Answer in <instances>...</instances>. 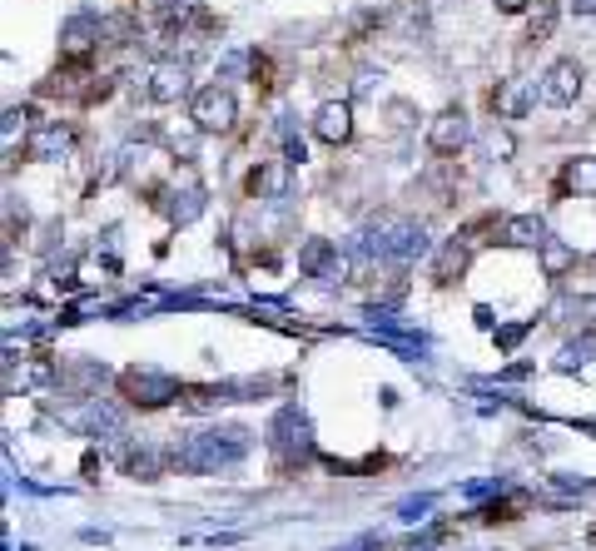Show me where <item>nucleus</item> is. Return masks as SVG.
Masks as SVG:
<instances>
[{"instance_id":"nucleus-1","label":"nucleus","mask_w":596,"mask_h":551,"mask_svg":"<svg viewBox=\"0 0 596 551\" xmlns=\"http://www.w3.org/2000/svg\"><path fill=\"white\" fill-rule=\"evenodd\" d=\"M244 452H249V432H244V427H209V432L184 437V447H174L169 457H174L184 472H219V467L239 462Z\"/></svg>"},{"instance_id":"nucleus-2","label":"nucleus","mask_w":596,"mask_h":551,"mask_svg":"<svg viewBox=\"0 0 596 551\" xmlns=\"http://www.w3.org/2000/svg\"><path fill=\"white\" fill-rule=\"evenodd\" d=\"M189 120H194L199 135H224V130H234L239 105H234V95H229L224 85H204V90H194V100H189Z\"/></svg>"},{"instance_id":"nucleus-3","label":"nucleus","mask_w":596,"mask_h":551,"mask_svg":"<svg viewBox=\"0 0 596 551\" xmlns=\"http://www.w3.org/2000/svg\"><path fill=\"white\" fill-rule=\"evenodd\" d=\"M269 442H274V452H279L284 462H294V457H308V452H313V432H308V417H303L298 403L279 408L274 427H269Z\"/></svg>"},{"instance_id":"nucleus-4","label":"nucleus","mask_w":596,"mask_h":551,"mask_svg":"<svg viewBox=\"0 0 596 551\" xmlns=\"http://www.w3.org/2000/svg\"><path fill=\"white\" fill-rule=\"evenodd\" d=\"M120 383H125L130 403H140V408H159V403L179 398V383L169 373H159V368H130Z\"/></svg>"},{"instance_id":"nucleus-5","label":"nucleus","mask_w":596,"mask_h":551,"mask_svg":"<svg viewBox=\"0 0 596 551\" xmlns=\"http://www.w3.org/2000/svg\"><path fill=\"white\" fill-rule=\"evenodd\" d=\"M149 100L154 105H179V100H194V85H189V65H179V60H159L154 70H149Z\"/></svg>"},{"instance_id":"nucleus-6","label":"nucleus","mask_w":596,"mask_h":551,"mask_svg":"<svg viewBox=\"0 0 596 551\" xmlns=\"http://www.w3.org/2000/svg\"><path fill=\"white\" fill-rule=\"evenodd\" d=\"M582 65L577 60H557L547 75H542V105H552V110H567V105H577V95H582Z\"/></svg>"},{"instance_id":"nucleus-7","label":"nucleus","mask_w":596,"mask_h":551,"mask_svg":"<svg viewBox=\"0 0 596 551\" xmlns=\"http://www.w3.org/2000/svg\"><path fill=\"white\" fill-rule=\"evenodd\" d=\"M313 135L323 144H348L353 139V105L348 100H323L313 115Z\"/></svg>"},{"instance_id":"nucleus-8","label":"nucleus","mask_w":596,"mask_h":551,"mask_svg":"<svg viewBox=\"0 0 596 551\" xmlns=\"http://www.w3.org/2000/svg\"><path fill=\"white\" fill-rule=\"evenodd\" d=\"M30 159H40V164H55V159H70V149H75V130L70 125H40L35 135H30Z\"/></svg>"},{"instance_id":"nucleus-9","label":"nucleus","mask_w":596,"mask_h":551,"mask_svg":"<svg viewBox=\"0 0 596 551\" xmlns=\"http://www.w3.org/2000/svg\"><path fill=\"white\" fill-rule=\"evenodd\" d=\"M537 100H542V85L537 80H502V90L492 95V105H497L502 120H522Z\"/></svg>"},{"instance_id":"nucleus-10","label":"nucleus","mask_w":596,"mask_h":551,"mask_svg":"<svg viewBox=\"0 0 596 551\" xmlns=\"http://www.w3.org/2000/svg\"><path fill=\"white\" fill-rule=\"evenodd\" d=\"M467 139H472V125H467L462 110H443V115L428 125V144H433L438 154H457Z\"/></svg>"},{"instance_id":"nucleus-11","label":"nucleus","mask_w":596,"mask_h":551,"mask_svg":"<svg viewBox=\"0 0 596 551\" xmlns=\"http://www.w3.org/2000/svg\"><path fill=\"white\" fill-rule=\"evenodd\" d=\"M204 204H209L204 184H184V189H169V194H164V214H169V224H194V219L204 214Z\"/></svg>"},{"instance_id":"nucleus-12","label":"nucleus","mask_w":596,"mask_h":551,"mask_svg":"<svg viewBox=\"0 0 596 551\" xmlns=\"http://www.w3.org/2000/svg\"><path fill=\"white\" fill-rule=\"evenodd\" d=\"M95 40H100V20H90V15H75V20H65V30H60V50H65L70 60L90 55Z\"/></svg>"},{"instance_id":"nucleus-13","label":"nucleus","mask_w":596,"mask_h":551,"mask_svg":"<svg viewBox=\"0 0 596 551\" xmlns=\"http://www.w3.org/2000/svg\"><path fill=\"white\" fill-rule=\"evenodd\" d=\"M502 239H507L512 249H542L552 234H547V224H542L537 214H517V219L502 224Z\"/></svg>"},{"instance_id":"nucleus-14","label":"nucleus","mask_w":596,"mask_h":551,"mask_svg":"<svg viewBox=\"0 0 596 551\" xmlns=\"http://www.w3.org/2000/svg\"><path fill=\"white\" fill-rule=\"evenodd\" d=\"M80 427H85L90 437L110 442V437H120V432H125V417L115 413V408H100V403H90V408L80 413Z\"/></svg>"},{"instance_id":"nucleus-15","label":"nucleus","mask_w":596,"mask_h":551,"mask_svg":"<svg viewBox=\"0 0 596 551\" xmlns=\"http://www.w3.org/2000/svg\"><path fill=\"white\" fill-rule=\"evenodd\" d=\"M50 383H55V368H50V363H25V368H10V373H5V388H10V393H15V388H20V393L50 388Z\"/></svg>"},{"instance_id":"nucleus-16","label":"nucleus","mask_w":596,"mask_h":551,"mask_svg":"<svg viewBox=\"0 0 596 551\" xmlns=\"http://www.w3.org/2000/svg\"><path fill=\"white\" fill-rule=\"evenodd\" d=\"M149 15H154L164 30H184V25L199 15V5H194V0H154V10H149Z\"/></svg>"},{"instance_id":"nucleus-17","label":"nucleus","mask_w":596,"mask_h":551,"mask_svg":"<svg viewBox=\"0 0 596 551\" xmlns=\"http://www.w3.org/2000/svg\"><path fill=\"white\" fill-rule=\"evenodd\" d=\"M572 264H577V249H572L567 239H547V244H542V269H547V278H562Z\"/></svg>"},{"instance_id":"nucleus-18","label":"nucleus","mask_w":596,"mask_h":551,"mask_svg":"<svg viewBox=\"0 0 596 551\" xmlns=\"http://www.w3.org/2000/svg\"><path fill=\"white\" fill-rule=\"evenodd\" d=\"M552 30H557V0H537V10H532V20H527V40H552Z\"/></svg>"},{"instance_id":"nucleus-19","label":"nucleus","mask_w":596,"mask_h":551,"mask_svg":"<svg viewBox=\"0 0 596 551\" xmlns=\"http://www.w3.org/2000/svg\"><path fill=\"white\" fill-rule=\"evenodd\" d=\"M125 467H130L135 477H145V482H154V477L164 472V452H154V447H130Z\"/></svg>"},{"instance_id":"nucleus-20","label":"nucleus","mask_w":596,"mask_h":551,"mask_svg":"<svg viewBox=\"0 0 596 551\" xmlns=\"http://www.w3.org/2000/svg\"><path fill=\"white\" fill-rule=\"evenodd\" d=\"M567 189H577V194H596V159L592 154H582V159L567 164Z\"/></svg>"},{"instance_id":"nucleus-21","label":"nucleus","mask_w":596,"mask_h":551,"mask_svg":"<svg viewBox=\"0 0 596 551\" xmlns=\"http://www.w3.org/2000/svg\"><path fill=\"white\" fill-rule=\"evenodd\" d=\"M477 144H482V154H487V159H512V154H517L512 135H507V130H497V125H492L487 135L477 139Z\"/></svg>"},{"instance_id":"nucleus-22","label":"nucleus","mask_w":596,"mask_h":551,"mask_svg":"<svg viewBox=\"0 0 596 551\" xmlns=\"http://www.w3.org/2000/svg\"><path fill=\"white\" fill-rule=\"evenodd\" d=\"M587 353H596V338H582V343H567V348H562V358H557V368H562V373H572L577 363H587Z\"/></svg>"},{"instance_id":"nucleus-23","label":"nucleus","mask_w":596,"mask_h":551,"mask_svg":"<svg viewBox=\"0 0 596 551\" xmlns=\"http://www.w3.org/2000/svg\"><path fill=\"white\" fill-rule=\"evenodd\" d=\"M462 264H467V249L462 244H447L443 254H438V278H452V274H462Z\"/></svg>"},{"instance_id":"nucleus-24","label":"nucleus","mask_w":596,"mask_h":551,"mask_svg":"<svg viewBox=\"0 0 596 551\" xmlns=\"http://www.w3.org/2000/svg\"><path fill=\"white\" fill-rule=\"evenodd\" d=\"M25 120H30L25 110H5V125H0V139H5V149H15V139H20L25 130H30Z\"/></svg>"},{"instance_id":"nucleus-25","label":"nucleus","mask_w":596,"mask_h":551,"mask_svg":"<svg viewBox=\"0 0 596 551\" xmlns=\"http://www.w3.org/2000/svg\"><path fill=\"white\" fill-rule=\"evenodd\" d=\"M244 65H249V50H224V55H219V75H224V80H239Z\"/></svg>"},{"instance_id":"nucleus-26","label":"nucleus","mask_w":596,"mask_h":551,"mask_svg":"<svg viewBox=\"0 0 596 551\" xmlns=\"http://www.w3.org/2000/svg\"><path fill=\"white\" fill-rule=\"evenodd\" d=\"M428 507H433V497H413V502H403V507H398V517H403V522H423V512H428Z\"/></svg>"},{"instance_id":"nucleus-27","label":"nucleus","mask_w":596,"mask_h":551,"mask_svg":"<svg viewBox=\"0 0 596 551\" xmlns=\"http://www.w3.org/2000/svg\"><path fill=\"white\" fill-rule=\"evenodd\" d=\"M378 80H383V75H373V70H363V75L353 80V95H358V100H368V95L378 90Z\"/></svg>"},{"instance_id":"nucleus-28","label":"nucleus","mask_w":596,"mask_h":551,"mask_svg":"<svg viewBox=\"0 0 596 551\" xmlns=\"http://www.w3.org/2000/svg\"><path fill=\"white\" fill-rule=\"evenodd\" d=\"M522 333H527V323H512V328H502V333H497V343H502V348H517V343H522Z\"/></svg>"},{"instance_id":"nucleus-29","label":"nucleus","mask_w":596,"mask_h":551,"mask_svg":"<svg viewBox=\"0 0 596 551\" xmlns=\"http://www.w3.org/2000/svg\"><path fill=\"white\" fill-rule=\"evenodd\" d=\"M383 542L378 537H358V542H348V547H338V551H378Z\"/></svg>"},{"instance_id":"nucleus-30","label":"nucleus","mask_w":596,"mask_h":551,"mask_svg":"<svg viewBox=\"0 0 596 551\" xmlns=\"http://www.w3.org/2000/svg\"><path fill=\"white\" fill-rule=\"evenodd\" d=\"M532 0H497V10H507V15H522Z\"/></svg>"},{"instance_id":"nucleus-31","label":"nucleus","mask_w":596,"mask_h":551,"mask_svg":"<svg viewBox=\"0 0 596 551\" xmlns=\"http://www.w3.org/2000/svg\"><path fill=\"white\" fill-rule=\"evenodd\" d=\"M572 10L577 15H596V0H572Z\"/></svg>"}]
</instances>
